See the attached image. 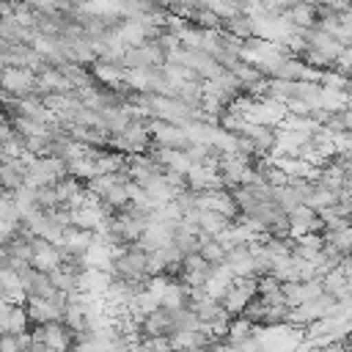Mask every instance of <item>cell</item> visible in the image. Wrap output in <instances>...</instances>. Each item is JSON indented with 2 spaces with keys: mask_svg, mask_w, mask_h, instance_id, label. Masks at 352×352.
Segmentation results:
<instances>
[{
  "mask_svg": "<svg viewBox=\"0 0 352 352\" xmlns=\"http://www.w3.org/2000/svg\"><path fill=\"white\" fill-rule=\"evenodd\" d=\"M146 126H148V132H151L154 146L179 148V151H187V148L192 146L190 138H187V132H184L182 126H176V124H168V121H162V118H148Z\"/></svg>",
  "mask_w": 352,
  "mask_h": 352,
  "instance_id": "6da1fadb",
  "label": "cell"
},
{
  "mask_svg": "<svg viewBox=\"0 0 352 352\" xmlns=\"http://www.w3.org/2000/svg\"><path fill=\"white\" fill-rule=\"evenodd\" d=\"M195 195H198L195 201H198L201 212H217V214H223L228 220H239L242 217L239 204H236L231 190H206V192H195Z\"/></svg>",
  "mask_w": 352,
  "mask_h": 352,
  "instance_id": "7a4b0ae2",
  "label": "cell"
},
{
  "mask_svg": "<svg viewBox=\"0 0 352 352\" xmlns=\"http://www.w3.org/2000/svg\"><path fill=\"white\" fill-rule=\"evenodd\" d=\"M258 297V278H236L234 286L228 289L226 300H223V308L236 319L245 314V308Z\"/></svg>",
  "mask_w": 352,
  "mask_h": 352,
  "instance_id": "3957f363",
  "label": "cell"
},
{
  "mask_svg": "<svg viewBox=\"0 0 352 352\" xmlns=\"http://www.w3.org/2000/svg\"><path fill=\"white\" fill-rule=\"evenodd\" d=\"M0 85H3V94H11L16 99H25V96H33L36 94V85H38V74L30 72V69H3L0 74Z\"/></svg>",
  "mask_w": 352,
  "mask_h": 352,
  "instance_id": "277c9868",
  "label": "cell"
},
{
  "mask_svg": "<svg viewBox=\"0 0 352 352\" xmlns=\"http://www.w3.org/2000/svg\"><path fill=\"white\" fill-rule=\"evenodd\" d=\"M0 330H3V336H22V333H30V314H28V305L0 302Z\"/></svg>",
  "mask_w": 352,
  "mask_h": 352,
  "instance_id": "5b68a950",
  "label": "cell"
},
{
  "mask_svg": "<svg viewBox=\"0 0 352 352\" xmlns=\"http://www.w3.org/2000/svg\"><path fill=\"white\" fill-rule=\"evenodd\" d=\"M0 297H3V302H11V305H28V300H30L28 289L14 267L0 270Z\"/></svg>",
  "mask_w": 352,
  "mask_h": 352,
  "instance_id": "8992f818",
  "label": "cell"
},
{
  "mask_svg": "<svg viewBox=\"0 0 352 352\" xmlns=\"http://www.w3.org/2000/svg\"><path fill=\"white\" fill-rule=\"evenodd\" d=\"M187 187L192 192H206V190H226V182L220 170H212L206 165H192V170L187 173Z\"/></svg>",
  "mask_w": 352,
  "mask_h": 352,
  "instance_id": "52a82bcc",
  "label": "cell"
},
{
  "mask_svg": "<svg viewBox=\"0 0 352 352\" xmlns=\"http://www.w3.org/2000/svg\"><path fill=\"white\" fill-rule=\"evenodd\" d=\"M226 264L231 267V272H234L236 278H258V275H256V258H253L250 245H239V248L228 250Z\"/></svg>",
  "mask_w": 352,
  "mask_h": 352,
  "instance_id": "ba28073f",
  "label": "cell"
},
{
  "mask_svg": "<svg viewBox=\"0 0 352 352\" xmlns=\"http://www.w3.org/2000/svg\"><path fill=\"white\" fill-rule=\"evenodd\" d=\"M214 338L204 330H182L170 336V349L173 352H187V349H209Z\"/></svg>",
  "mask_w": 352,
  "mask_h": 352,
  "instance_id": "9c48e42d",
  "label": "cell"
},
{
  "mask_svg": "<svg viewBox=\"0 0 352 352\" xmlns=\"http://www.w3.org/2000/svg\"><path fill=\"white\" fill-rule=\"evenodd\" d=\"M113 36H116L126 50H129V47H143V44L148 41V33H146L143 22H138V19H121L118 28L113 30Z\"/></svg>",
  "mask_w": 352,
  "mask_h": 352,
  "instance_id": "30bf717a",
  "label": "cell"
},
{
  "mask_svg": "<svg viewBox=\"0 0 352 352\" xmlns=\"http://www.w3.org/2000/svg\"><path fill=\"white\" fill-rule=\"evenodd\" d=\"M308 50H314V52H319V55H324L327 60H338V55L344 52V44L336 38V36H330V33H324V30H314L311 33V41H308Z\"/></svg>",
  "mask_w": 352,
  "mask_h": 352,
  "instance_id": "8fae6325",
  "label": "cell"
},
{
  "mask_svg": "<svg viewBox=\"0 0 352 352\" xmlns=\"http://www.w3.org/2000/svg\"><path fill=\"white\" fill-rule=\"evenodd\" d=\"M47 336H44V344L55 352H72L74 346V333L63 324V322H52V324H44Z\"/></svg>",
  "mask_w": 352,
  "mask_h": 352,
  "instance_id": "7c38bea8",
  "label": "cell"
},
{
  "mask_svg": "<svg viewBox=\"0 0 352 352\" xmlns=\"http://www.w3.org/2000/svg\"><path fill=\"white\" fill-rule=\"evenodd\" d=\"M286 16L292 19L294 28H302V30H314L319 25V8H316V3H294Z\"/></svg>",
  "mask_w": 352,
  "mask_h": 352,
  "instance_id": "4fadbf2b",
  "label": "cell"
},
{
  "mask_svg": "<svg viewBox=\"0 0 352 352\" xmlns=\"http://www.w3.org/2000/svg\"><path fill=\"white\" fill-rule=\"evenodd\" d=\"M96 242V234L94 231H82V228H66V234H63V245L60 248H66L72 256H85V250L91 248Z\"/></svg>",
  "mask_w": 352,
  "mask_h": 352,
  "instance_id": "5bb4252c",
  "label": "cell"
},
{
  "mask_svg": "<svg viewBox=\"0 0 352 352\" xmlns=\"http://www.w3.org/2000/svg\"><path fill=\"white\" fill-rule=\"evenodd\" d=\"M162 308H165V311H173V314L190 308V289H187L182 280H170L168 292L162 294Z\"/></svg>",
  "mask_w": 352,
  "mask_h": 352,
  "instance_id": "9a60e30c",
  "label": "cell"
},
{
  "mask_svg": "<svg viewBox=\"0 0 352 352\" xmlns=\"http://www.w3.org/2000/svg\"><path fill=\"white\" fill-rule=\"evenodd\" d=\"M231 223H234V220H228V217H223V214H217V212H198V226H201V231H204L206 236H212V239H217Z\"/></svg>",
  "mask_w": 352,
  "mask_h": 352,
  "instance_id": "2e32d148",
  "label": "cell"
},
{
  "mask_svg": "<svg viewBox=\"0 0 352 352\" xmlns=\"http://www.w3.org/2000/svg\"><path fill=\"white\" fill-rule=\"evenodd\" d=\"M256 327H258V324H253L250 319H245V316H236V319H231V327H228V336H226V341L236 346V344H242V341L253 338V336H256Z\"/></svg>",
  "mask_w": 352,
  "mask_h": 352,
  "instance_id": "e0dca14e",
  "label": "cell"
},
{
  "mask_svg": "<svg viewBox=\"0 0 352 352\" xmlns=\"http://www.w3.org/2000/svg\"><path fill=\"white\" fill-rule=\"evenodd\" d=\"M305 204H308L316 214H322V212H330V209L338 204V192H330V190H324V187H319V184H316Z\"/></svg>",
  "mask_w": 352,
  "mask_h": 352,
  "instance_id": "ac0fdd59",
  "label": "cell"
},
{
  "mask_svg": "<svg viewBox=\"0 0 352 352\" xmlns=\"http://www.w3.org/2000/svg\"><path fill=\"white\" fill-rule=\"evenodd\" d=\"M50 280H52V286L58 289V292H63V294H77L80 289H77V275H72L69 270H63V267H58V270H52L50 272Z\"/></svg>",
  "mask_w": 352,
  "mask_h": 352,
  "instance_id": "d6986e66",
  "label": "cell"
},
{
  "mask_svg": "<svg viewBox=\"0 0 352 352\" xmlns=\"http://www.w3.org/2000/svg\"><path fill=\"white\" fill-rule=\"evenodd\" d=\"M206 8L212 14H217L223 19V25L231 22V19H236V16H242V3H226V0L217 3V0H212V3H206Z\"/></svg>",
  "mask_w": 352,
  "mask_h": 352,
  "instance_id": "ffe728a7",
  "label": "cell"
},
{
  "mask_svg": "<svg viewBox=\"0 0 352 352\" xmlns=\"http://www.w3.org/2000/svg\"><path fill=\"white\" fill-rule=\"evenodd\" d=\"M223 30L231 33V36H236V38H242V41H250L253 38V25H250V19L245 14L236 16V19H231V22H226Z\"/></svg>",
  "mask_w": 352,
  "mask_h": 352,
  "instance_id": "44dd1931",
  "label": "cell"
},
{
  "mask_svg": "<svg viewBox=\"0 0 352 352\" xmlns=\"http://www.w3.org/2000/svg\"><path fill=\"white\" fill-rule=\"evenodd\" d=\"M319 85H322V88H333V91H349L352 80H349L346 74H341V72L333 66V69L322 72V82H319Z\"/></svg>",
  "mask_w": 352,
  "mask_h": 352,
  "instance_id": "7402d4cb",
  "label": "cell"
},
{
  "mask_svg": "<svg viewBox=\"0 0 352 352\" xmlns=\"http://www.w3.org/2000/svg\"><path fill=\"white\" fill-rule=\"evenodd\" d=\"M201 256H204V261H209V264L214 267V264H226L228 250H226L217 239H206V242H204V248H201Z\"/></svg>",
  "mask_w": 352,
  "mask_h": 352,
  "instance_id": "603a6c76",
  "label": "cell"
},
{
  "mask_svg": "<svg viewBox=\"0 0 352 352\" xmlns=\"http://www.w3.org/2000/svg\"><path fill=\"white\" fill-rule=\"evenodd\" d=\"M324 239H327L341 256H349V253H352V226H346V228L338 231V234H324Z\"/></svg>",
  "mask_w": 352,
  "mask_h": 352,
  "instance_id": "cb8c5ba5",
  "label": "cell"
},
{
  "mask_svg": "<svg viewBox=\"0 0 352 352\" xmlns=\"http://www.w3.org/2000/svg\"><path fill=\"white\" fill-rule=\"evenodd\" d=\"M336 69L352 80V47H344V52H341L338 60H336Z\"/></svg>",
  "mask_w": 352,
  "mask_h": 352,
  "instance_id": "d4e9b609",
  "label": "cell"
},
{
  "mask_svg": "<svg viewBox=\"0 0 352 352\" xmlns=\"http://www.w3.org/2000/svg\"><path fill=\"white\" fill-rule=\"evenodd\" d=\"M286 110H289V116H311V113H314L302 99H292V102L286 104Z\"/></svg>",
  "mask_w": 352,
  "mask_h": 352,
  "instance_id": "484cf974",
  "label": "cell"
},
{
  "mask_svg": "<svg viewBox=\"0 0 352 352\" xmlns=\"http://www.w3.org/2000/svg\"><path fill=\"white\" fill-rule=\"evenodd\" d=\"M28 352H55V349H50L47 344H33V346H30Z\"/></svg>",
  "mask_w": 352,
  "mask_h": 352,
  "instance_id": "4316f807",
  "label": "cell"
},
{
  "mask_svg": "<svg viewBox=\"0 0 352 352\" xmlns=\"http://www.w3.org/2000/svg\"><path fill=\"white\" fill-rule=\"evenodd\" d=\"M346 258H349V261H352V253H349V256H346Z\"/></svg>",
  "mask_w": 352,
  "mask_h": 352,
  "instance_id": "83f0119b",
  "label": "cell"
},
{
  "mask_svg": "<svg viewBox=\"0 0 352 352\" xmlns=\"http://www.w3.org/2000/svg\"><path fill=\"white\" fill-rule=\"evenodd\" d=\"M349 94H352V85H349Z\"/></svg>",
  "mask_w": 352,
  "mask_h": 352,
  "instance_id": "f1b7e54d",
  "label": "cell"
}]
</instances>
